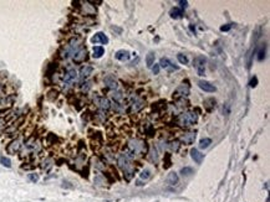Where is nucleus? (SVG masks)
<instances>
[{"label":"nucleus","mask_w":270,"mask_h":202,"mask_svg":"<svg viewBox=\"0 0 270 202\" xmlns=\"http://www.w3.org/2000/svg\"><path fill=\"white\" fill-rule=\"evenodd\" d=\"M104 182H105V181H104V179L101 177L100 175H97L96 177H95V183H97V185H102Z\"/></svg>","instance_id":"obj_35"},{"label":"nucleus","mask_w":270,"mask_h":202,"mask_svg":"<svg viewBox=\"0 0 270 202\" xmlns=\"http://www.w3.org/2000/svg\"><path fill=\"white\" fill-rule=\"evenodd\" d=\"M183 175H189V174H192L193 172V170L190 169V167H185V169H182V171H181Z\"/></svg>","instance_id":"obj_36"},{"label":"nucleus","mask_w":270,"mask_h":202,"mask_svg":"<svg viewBox=\"0 0 270 202\" xmlns=\"http://www.w3.org/2000/svg\"><path fill=\"white\" fill-rule=\"evenodd\" d=\"M198 86L204 92H210V93H212V92H215V87L212 85V83H209L208 81H199Z\"/></svg>","instance_id":"obj_17"},{"label":"nucleus","mask_w":270,"mask_h":202,"mask_svg":"<svg viewBox=\"0 0 270 202\" xmlns=\"http://www.w3.org/2000/svg\"><path fill=\"white\" fill-rule=\"evenodd\" d=\"M210 144H212V140H210L209 138L202 139V140H200V143H199V148H200V149H207Z\"/></svg>","instance_id":"obj_23"},{"label":"nucleus","mask_w":270,"mask_h":202,"mask_svg":"<svg viewBox=\"0 0 270 202\" xmlns=\"http://www.w3.org/2000/svg\"><path fill=\"white\" fill-rule=\"evenodd\" d=\"M149 177H151V171H149L148 169L143 170L142 174H141V179H142V180H147V179H149Z\"/></svg>","instance_id":"obj_31"},{"label":"nucleus","mask_w":270,"mask_h":202,"mask_svg":"<svg viewBox=\"0 0 270 202\" xmlns=\"http://www.w3.org/2000/svg\"><path fill=\"white\" fill-rule=\"evenodd\" d=\"M94 102H95V104L101 109V111H108V109L111 108V103H110V100H108L106 97L95 94V96H94Z\"/></svg>","instance_id":"obj_5"},{"label":"nucleus","mask_w":270,"mask_h":202,"mask_svg":"<svg viewBox=\"0 0 270 202\" xmlns=\"http://www.w3.org/2000/svg\"><path fill=\"white\" fill-rule=\"evenodd\" d=\"M92 66H90V65H85L82 67V68L80 70V74H79V78H80V81H85L86 78H88L90 77V74L92 73Z\"/></svg>","instance_id":"obj_10"},{"label":"nucleus","mask_w":270,"mask_h":202,"mask_svg":"<svg viewBox=\"0 0 270 202\" xmlns=\"http://www.w3.org/2000/svg\"><path fill=\"white\" fill-rule=\"evenodd\" d=\"M76 78H77V72H76V70H74V68H70L62 77V79L66 85H72V83L76 81Z\"/></svg>","instance_id":"obj_8"},{"label":"nucleus","mask_w":270,"mask_h":202,"mask_svg":"<svg viewBox=\"0 0 270 202\" xmlns=\"http://www.w3.org/2000/svg\"><path fill=\"white\" fill-rule=\"evenodd\" d=\"M264 58H265V45L263 44L260 46V50L258 52V61H263Z\"/></svg>","instance_id":"obj_26"},{"label":"nucleus","mask_w":270,"mask_h":202,"mask_svg":"<svg viewBox=\"0 0 270 202\" xmlns=\"http://www.w3.org/2000/svg\"><path fill=\"white\" fill-rule=\"evenodd\" d=\"M90 88H91V83H90V82H85V83H82L81 89H82L83 92H87Z\"/></svg>","instance_id":"obj_34"},{"label":"nucleus","mask_w":270,"mask_h":202,"mask_svg":"<svg viewBox=\"0 0 270 202\" xmlns=\"http://www.w3.org/2000/svg\"><path fill=\"white\" fill-rule=\"evenodd\" d=\"M116 58L118 61H122V62H124V61H128L130 60V57H131V53L127 51V50H120V51H117L116 52Z\"/></svg>","instance_id":"obj_16"},{"label":"nucleus","mask_w":270,"mask_h":202,"mask_svg":"<svg viewBox=\"0 0 270 202\" xmlns=\"http://www.w3.org/2000/svg\"><path fill=\"white\" fill-rule=\"evenodd\" d=\"M196 137H197L196 131H189V133H185L184 135H182V137H181V140L184 143V144L190 145V144H193V143H194Z\"/></svg>","instance_id":"obj_12"},{"label":"nucleus","mask_w":270,"mask_h":202,"mask_svg":"<svg viewBox=\"0 0 270 202\" xmlns=\"http://www.w3.org/2000/svg\"><path fill=\"white\" fill-rule=\"evenodd\" d=\"M105 85L107 88L110 89H117V87H118V85H117V81L115 79L113 76H106L105 77Z\"/></svg>","instance_id":"obj_14"},{"label":"nucleus","mask_w":270,"mask_h":202,"mask_svg":"<svg viewBox=\"0 0 270 202\" xmlns=\"http://www.w3.org/2000/svg\"><path fill=\"white\" fill-rule=\"evenodd\" d=\"M206 57L203 56H198L194 58V61H193V65H194L196 70L198 72L199 76H203L204 74V67H206Z\"/></svg>","instance_id":"obj_6"},{"label":"nucleus","mask_w":270,"mask_h":202,"mask_svg":"<svg viewBox=\"0 0 270 202\" xmlns=\"http://www.w3.org/2000/svg\"><path fill=\"white\" fill-rule=\"evenodd\" d=\"M147 151V144L146 141H143L141 139H132L128 141V145H127V155L130 156V154L132 155H141L143 153Z\"/></svg>","instance_id":"obj_2"},{"label":"nucleus","mask_w":270,"mask_h":202,"mask_svg":"<svg viewBox=\"0 0 270 202\" xmlns=\"http://www.w3.org/2000/svg\"><path fill=\"white\" fill-rule=\"evenodd\" d=\"M171 16L173 19H178L182 16V10L178 9V7H173V9L171 10Z\"/></svg>","instance_id":"obj_24"},{"label":"nucleus","mask_w":270,"mask_h":202,"mask_svg":"<svg viewBox=\"0 0 270 202\" xmlns=\"http://www.w3.org/2000/svg\"><path fill=\"white\" fill-rule=\"evenodd\" d=\"M177 58H178V61H179L182 65H187V63H188V58L185 57L184 55H182V53H179L178 56H177Z\"/></svg>","instance_id":"obj_32"},{"label":"nucleus","mask_w":270,"mask_h":202,"mask_svg":"<svg viewBox=\"0 0 270 202\" xmlns=\"http://www.w3.org/2000/svg\"><path fill=\"white\" fill-rule=\"evenodd\" d=\"M117 164H118L120 169L122 170L126 180L130 181L133 177V175H134V169H133V165L131 163V159L127 155L122 154V155L118 156V159H117Z\"/></svg>","instance_id":"obj_1"},{"label":"nucleus","mask_w":270,"mask_h":202,"mask_svg":"<svg viewBox=\"0 0 270 202\" xmlns=\"http://www.w3.org/2000/svg\"><path fill=\"white\" fill-rule=\"evenodd\" d=\"M112 98H113L115 102L118 103V102H121V100H122L123 94L121 93V92H113V93H112Z\"/></svg>","instance_id":"obj_28"},{"label":"nucleus","mask_w":270,"mask_h":202,"mask_svg":"<svg viewBox=\"0 0 270 202\" xmlns=\"http://www.w3.org/2000/svg\"><path fill=\"white\" fill-rule=\"evenodd\" d=\"M190 155H192V159L194 160L197 164H200L202 161H203V154H202L199 150H197V149H192V150H190Z\"/></svg>","instance_id":"obj_18"},{"label":"nucleus","mask_w":270,"mask_h":202,"mask_svg":"<svg viewBox=\"0 0 270 202\" xmlns=\"http://www.w3.org/2000/svg\"><path fill=\"white\" fill-rule=\"evenodd\" d=\"M256 83H258V78L254 77V78L251 79V82H250V86H251V87H255V86H256Z\"/></svg>","instance_id":"obj_39"},{"label":"nucleus","mask_w":270,"mask_h":202,"mask_svg":"<svg viewBox=\"0 0 270 202\" xmlns=\"http://www.w3.org/2000/svg\"><path fill=\"white\" fill-rule=\"evenodd\" d=\"M28 179H29L30 181H32V182H38V180H39V175H38V174H29V175H28Z\"/></svg>","instance_id":"obj_33"},{"label":"nucleus","mask_w":270,"mask_h":202,"mask_svg":"<svg viewBox=\"0 0 270 202\" xmlns=\"http://www.w3.org/2000/svg\"><path fill=\"white\" fill-rule=\"evenodd\" d=\"M91 41L94 44H98V42H101V44H104V45H106L107 42H108V37L105 35V33H102V32H97V33H95V36L91 39Z\"/></svg>","instance_id":"obj_13"},{"label":"nucleus","mask_w":270,"mask_h":202,"mask_svg":"<svg viewBox=\"0 0 270 202\" xmlns=\"http://www.w3.org/2000/svg\"><path fill=\"white\" fill-rule=\"evenodd\" d=\"M82 47V41L80 39H72L69 44L66 45V47L64 48L62 51V57L64 58H69V57H72Z\"/></svg>","instance_id":"obj_3"},{"label":"nucleus","mask_w":270,"mask_h":202,"mask_svg":"<svg viewBox=\"0 0 270 202\" xmlns=\"http://www.w3.org/2000/svg\"><path fill=\"white\" fill-rule=\"evenodd\" d=\"M86 56H87V51H86V48H83V47H81L77 52H76L71 58H72V61L75 62V63H81V62H83L86 60Z\"/></svg>","instance_id":"obj_9"},{"label":"nucleus","mask_w":270,"mask_h":202,"mask_svg":"<svg viewBox=\"0 0 270 202\" xmlns=\"http://www.w3.org/2000/svg\"><path fill=\"white\" fill-rule=\"evenodd\" d=\"M166 183H167V186H176V185L178 183V175L176 172L168 174L166 177Z\"/></svg>","instance_id":"obj_15"},{"label":"nucleus","mask_w":270,"mask_h":202,"mask_svg":"<svg viewBox=\"0 0 270 202\" xmlns=\"http://www.w3.org/2000/svg\"><path fill=\"white\" fill-rule=\"evenodd\" d=\"M198 122V115L194 112H185L179 114L178 117V124L181 127H190L194 125Z\"/></svg>","instance_id":"obj_4"},{"label":"nucleus","mask_w":270,"mask_h":202,"mask_svg":"<svg viewBox=\"0 0 270 202\" xmlns=\"http://www.w3.org/2000/svg\"><path fill=\"white\" fill-rule=\"evenodd\" d=\"M179 146H181V144H179V141H178V140L170 141V144H168V148H170L172 151H177V150L179 149Z\"/></svg>","instance_id":"obj_25"},{"label":"nucleus","mask_w":270,"mask_h":202,"mask_svg":"<svg viewBox=\"0 0 270 202\" xmlns=\"http://www.w3.org/2000/svg\"><path fill=\"white\" fill-rule=\"evenodd\" d=\"M179 4L182 5V7H187V4H188V3H187V1H179Z\"/></svg>","instance_id":"obj_41"},{"label":"nucleus","mask_w":270,"mask_h":202,"mask_svg":"<svg viewBox=\"0 0 270 202\" xmlns=\"http://www.w3.org/2000/svg\"><path fill=\"white\" fill-rule=\"evenodd\" d=\"M0 163H2V165L5 166V167H10L11 166V160L9 157H6V156L0 157Z\"/></svg>","instance_id":"obj_27"},{"label":"nucleus","mask_w":270,"mask_h":202,"mask_svg":"<svg viewBox=\"0 0 270 202\" xmlns=\"http://www.w3.org/2000/svg\"><path fill=\"white\" fill-rule=\"evenodd\" d=\"M204 107H206V109H207L208 112H212L213 109L215 108V99H213V98L206 99L204 100Z\"/></svg>","instance_id":"obj_20"},{"label":"nucleus","mask_w":270,"mask_h":202,"mask_svg":"<svg viewBox=\"0 0 270 202\" xmlns=\"http://www.w3.org/2000/svg\"><path fill=\"white\" fill-rule=\"evenodd\" d=\"M104 53H105V50H104L102 46H95L94 47V55L92 56H94L95 58H100Z\"/></svg>","instance_id":"obj_21"},{"label":"nucleus","mask_w":270,"mask_h":202,"mask_svg":"<svg viewBox=\"0 0 270 202\" xmlns=\"http://www.w3.org/2000/svg\"><path fill=\"white\" fill-rule=\"evenodd\" d=\"M51 166H52V161H51V160H50V159L45 160V161L43 163V165H41V167H43L44 170H49Z\"/></svg>","instance_id":"obj_30"},{"label":"nucleus","mask_w":270,"mask_h":202,"mask_svg":"<svg viewBox=\"0 0 270 202\" xmlns=\"http://www.w3.org/2000/svg\"><path fill=\"white\" fill-rule=\"evenodd\" d=\"M230 29H232V25H230V24L224 25V26H222V27H220V30H222V31H229Z\"/></svg>","instance_id":"obj_38"},{"label":"nucleus","mask_w":270,"mask_h":202,"mask_svg":"<svg viewBox=\"0 0 270 202\" xmlns=\"http://www.w3.org/2000/svg\"><path fill=\"white\" fill-rule=\"evenodd\" d=\"M145 107V102L142 99H134V102L131 104V112H138Z\"/></svg>","instance_id":"obj_19"},{"label":"nucleus","mask_w":270,"mask_h":202,"mask_svg":"<svg viewBox=\"0 0 270 202\" xmlns=\"http://www.w3.org/2000/svg\"><path fill=\"white\" fill-rule=\"evenodd\" d=\"M21 148V141L20 140H13L9 145L6 146V151L9 154H16Z\"/></svg>","instance_id":"obj_11"},{"label":"nucleus","mask_w":270,"mask_h":202,"mask_svg":"<svg viewBox=\"0 0 270 202\" xmlns=\"http://www.w3.org/2000/svg\"><path fill=\"white\" fill-rule=\"evenodd\" d=\"M154 53L153 52H149L147 56H146V65H147V67H152L154 65Z\"/></svg>","instance_id":"obj_22"},{"label":"nucleus","mask_w":270,"mask_h":202,"mask_svg":"<svg viewBox=\"0 0 270 202\" xmlns=\"http://www.w3.org/2000/svg\"><path fill=\"white\" fill-rule=\"evenodd\" d=\"M152 71H153V73H154V74H158V72H159V65H154V66H152Z\"/></svg>","instance_id":"obj_37"},{"label":"nucleus","mask_w":270,"mask_h":202,"mask_svg":"<svg viewBox=\"0 0 270 202\" xmlns=\"http://www.w3.org/2000/svg\"><path fill=\"white\" fill-rule=\"evenodd\" d=\"M5 124H6V120L4 119V118H0V128H2V127H4Z\"/></svg>","instance_id":"obj_40"},{"label":"nucleus","mask_w":270,"mask_h":202,"mask_svg":"<svg viewBox=\"0 0 270 202\" xmlns=\"http://www.w3.org/2000/svg\"><path fill=\"white\" fill-rule=\"evenodd\" d=\"M189 94V86L187 85H182L179 87H177V89L173 92V98L178 99V98H183L185 96Z\"/></svg>","instance_id":"obj_7"},{"label":"nucleus","mask_w":270,"mask_h":202,"mask_svg":"<svg viewBox=\"0 0 270 202\" xmlns=\"http://www.w3.org/2000/svg\"><path fill=\"white\" fill-rule=\"evenodd\" d=\"M170 65H171V62H170L168 58H164V57L161 58V62H159V66H161V67H163V68H168Z\"/></svg>","instance_id":"obj_29"}]
</instances>
